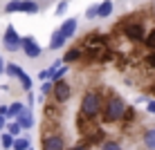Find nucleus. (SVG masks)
<instances>
[{"label": "nucleus", "instance_id": "obj_11", "mask_svg": "<svg viewBox=\"0 0 155 150\" xmlns=\"http://www.w3.org/2000/svg\"><path fill=\"white\" fill-rule=\"evenodd\" d=\"M20 11L25 14H38V5L34 0H20Z\"/></svg>", "mask_w": 155, "mask_h": 150}, {"label": "nucleus", "instance_id": "obj_27", "mask_svg": "<svg viewBox=\"0 0 155 150\" xmlns=\"http://www.w3.org/2000/svg\"><path fill=\"white\" fill-rule=\"evenodd\" d=\"M146 110H148V112H151V114H155V101H151V103H148V105H146Z\"/></svg>", "mask_w": 155, "mask_h": 150}, {"label": "nucleus", "instance_id": "obj_5", "mask_svg": "<svg viewBox=\"0 0 155 150\" xmlns=\"http://www.w3.org/2000/svg\"><path fill=\"white\" fill-rule=\"evenodd\" d=\"M5 49L7 52H18L20 49V36L16 34L14 25H9L7 31H5Z\"/></svg>", "mask_w": 155, "mask_h": 150}, {"label": "nucleus", "instance_id": "obj_18", "mask_svg": "<svg viewBox=\"0 0 155 150\" xmlns=\"http://www.w3.org/2000/svg\"><path fill=\"white\" fill-rule=\"evenodd\" d=\"M5 128H7V132H9V135H12L14 139H16V137L20 135V126H18V123H16V121H14V123H9V126H5Z\"/></svg>", "mask_w": 155, "mask_h": 150}, {"label": "nucleus", "instance_id": "obj_34", "mask_svg": "<svg viewBox=\"0 0 155 150\" xmlns=\"http://www.w3.org/2000/svg\"><path fill=\"white\" fill-rule=\"evenodd\" d=\"M27 150H31V148H27Z\"/></svg>", "mask_w": 155, "mask_h": 150}, {"label": "nucleus", "instance_id": "obj_15", "mask_svg": "<svg viewBox=\"0 0 155 150\" xmlns=\"http://www.w3.org/2000/svg\"><path fill=\"white\" fill-rule=\"evenodd\" d=\"M16 11H20V0H9L5 5V14H16Z\"/></svg>", "mask_w": 155, "mask_h": 150}, {"label": "nucleus", "instance_id": "obj_19", "mask_svg": "<svg viewBox=\"0 0 155 150\" xmlns=\"http://www.w3.org/2000/svg\"><path fill=\"white\" fill-rule=\"evenodd\" d=\"M0 141H2V148H12V143H14V137L9 135V132H2Z\"/></svg>", "mask_w": 155, "mask_h": 150}, {"label": "nucleus", "instance_id": "obj_33", "mask_svg": "<svg viewBox=\"0 0 155 150\" xmlns=\"http://www.w3.org/2000/svg\"><path fill=\"white\" fill-rule=\"evenodd\" d=\"M70 150H85L83 146H74V148H70Z\"/></svg>", "mask_w": 155, "mask_h": 150}, {"label": "nucleus", "instance_id": "obj_8", "mask_svg": "<svg viewBox=\"0 0 155 150\" xmlns=\"http://www.w3.org/2000/svg\"><path fill=\"white\" fill-rule=\"evenodd\" d=\"M124 34H126L130 40H142V38H144V27H142V25H137V23L126 25V27H124Z\"/></svg>", "mask_w": 155, "mask_h": 150}, {"label": "nucleus", "instance_id": "obj_29", "mask_svg": "<svg viewBox=\"0 0 155 150\" xmlns=\"http://www.w3.org/2000/svg\"><path fill=\"white\" fill-rule=\"evenodd\" d=\"M5 126H7V121H5V116H0V132L5 130Z\"/></svg>", "mask_w": 155, "mask_h": 150}, {"label": "nucleus", "instance_id": "obj_22", "mask_svg": "<svg viewBox=\"0 0 155 150\" xmlns=\"http://www.w3.org/2000/svg\"><path fill=\"white\" fill-rule=\"evenodd\" d=\"M85 18H97V5H92V7H88V11H85Z\"/></svg>", "mask_w": 155, "mask_h": 150}, {"label": "nucleus", "instance_id": "obj_17", "mask_svg": "<svg viewBox=\"0 0 155 150\" xmlns=\"http://www.w3.org/2000/svg\"><path fill=\"white\" fill-rule=\"evenodd\" d=\"M25 108H23V103H14V105H9L7 108V116H16V114H20Z\"/></svg>", "mask_w": 155, "mask_h": 150}, {"label": "nucleus", "instance_id": "obj_7", "mask_svg": "<svg viewBox=\"0 0 155 150\" xmlns=\"http://www.w3.org/2000/svg\"><path fill=\"white\" fill-rule=\"evenodd\" d=\"M56 31H58V34H61L65 40H68V38H72L74 31H77V18H68V20H65V23H63Z\"/></svg>", "mask_w": 155, "mask_h": 150}, {"label": "nucleus", "instance_id": "obj_2", "mask_svg": "<svg viewBox=\"0 0 155 150\" xmlns=\"http://www.w3.org/2000/svg\"><path fill=\"white\" fill-rule=\"evenodd\" d=\"M124 112H126V103L119 99V96L108 99V105H106V119H108V121L124 119Z\"/></svg>", "mask_w": 155, "mask_h": 150}, {"label": "nucleus", "instance_id": "obj_31", "mask_svg": "<svg viewBox=\"0 0 155 150\" xmlns=\"http://www.w3.org/2000/svg\"><path fill=\"white\" fill-rule=\"evenodd\" d=\"M148 63H151V65L155 67V52H153V54H151V56H148Z\"/></svg>", "mask_w": 155, "mask_h": 150}, {"label": "nucleus", "instance_id": "obj_21", "mask_svg": "<svg viewBox=\"0 0 155 150\" xmlns=\"http://www.w3.org/2000/svg\"><path fill=\"white\" fill-rule=\"evenodd\" d=\"M77 58H79V52H77V49H70V52H68V54H65V58H63V63L77 61Z\"/></svg>", "mask_w": 155, "mask_h": 150}, {"label": "nucleus", "instance_id": "obj_3", "mask_svg": "<svg viewBox=\"0 0 155 150\" xmlns=\"http://www.w3.org/2000/svg\"><path fill=\"white\" fill-rule=\"evenodd\" d=\"M52 94H54V99L58 101V103H65V101L70 99L72 90H70V85H68V81L58 78V81H54V83H52Z\"/></svg>", "mask_w": 155, "mask_h": 150}, {"label": "nucleus", "instance_id": "obj_20", "mask_svg": "<svg viewBox=\"0 0 155 150\" xmlns=\"http://www.w3.org/2000/svg\"><path fill=\"white\" fill-rule=\"evenodd\" d=\"M5 72H7L9 76H18L20 67H18V65H14V63H9V65H5Z\"/></svg>", "mask_w": 155, "mask_h": 150}, {"label": "nucleus", "instance_id": "obj_26", "mask_svg": "<svg viewBox=\"0 0 155 150\" xmlns=\"http://www.w3.org/2000/svg\"><path fill=\"white\" fill-rule=\"evenodd\" d=\"M41 92H43V94H47V92H52V83H43V88H41Z\"/></svg>", "mask_w": 155, "mask_h": 150}, {"label": "nucleus", "instance_id": "obj_13", "mask_svg": "<svg viewBox=\"0 0 155 150\" xmlns=\"http://www.w3.org/2000/svg\"><path fill=\"white\" fill-rule=\"evenodd\" d=\"M144 143H146L148 150H155V130H146V135H144Z\"/></svg>", "mask_w": 155, "mask_h": 150}, {"label": "nucleus", "instance_id": "obj_24", "mask_svg": "<svg viewBox=\"0 0 155 150\" xmlns=\"http://www.w3.org/2000/svg\"><path fill=\"white\" fill-rule=\"evenodd\" d=\"M65 11H68V0H63V2H58V7H56V14H58V16H63Z\"/></svg>", "mask_w": 155, "mask_h": 150}, {"label": "nucleus", "instance_id": "obj_32", "mask_svg": "<svg viewBox=\"0 0 155 150\" xmlns=\"http://www.w3.org/2000/svg\"><path fill=\"white\" fill-rule=\"evenodd\" d=\"M5 72V61H2V56H0V74Z\"/></svg>", "mask_w": 155, "mask_h": 150}, {"label": "nucleus", "instance_id": "obj_16", "mask_svg": "<svg viewBox=\"0 0 155 150\" xmlns=\"http://www.w3.org/2000/svg\"><path fill=\"white\" fill-rule=\"evenodd\" d=\"M12 148L14 150H27L29 148V141H27V139H14V143H12Z\"/></svg>", "mask_w": 155, "mask_h": 150}, {"label": "nucleus", "instance_id": "obj_28", "mask_svg": "<svg viewBox=\"0 0 155 150\" xmlns=\"http://www.w3.org/2000/svg\"><path fill=\"white\" fill-rule=\"evenodd\" d=\"M0 116H7V105H0Z\"/></svg>", "mask_w": 155, "mask_h": 150}, {"label": "nucleus", "instance_id": "obj_12", "mask_svg": "<svg viewBox=\"0 0 155 150\" xmlns=\"http://www.w3.org/2000/svg\"><path fill=\"white\" fill-rule=\"evenodd\" d=\"M63 43H65V38H63L58 31H54V34H52V40H50V49H58V47H63Z\"/></svg>", "mask_w": 155, "mask_h": 150}, {"label": "nucleus", "instance_id": "obj_1", "mask_svg": "<svg viewBox=\"0 0 155 150\" xmlns=\"http://www.w3.org/2000/svg\"><path fill=\"white\" fill-rule=\"evenodd\" d=\"M99 110H101V96L97 92H88L81 101V116L92 119V116H97Z\"/></svg>", "mask_w": 155, "mask_h": 150}, {"label": "nucleus", "instance_id": "obj_23", "mask_svg": "<svg viewBox=\"0 0 155 150\" xmlns=\"http://www.w3.org/2000/svg\"><path fill=\"white\" fill-rule=\"evenodd\" d=\"M146 45H148V47H151V49H155V29H153V31H151V34H148V36H146Z\"/></svg>", "mask_w": 155, "mask_h": 150}, {"label": "nucleus", "instance_id": "obj_14", "mask_svg": "<svg viewBox=\"0 0 155 150\" xmlns=\"http://www.w3.org/2000/svg\"><path fill=\"white\" fill-rule=\"evenodd\" d=\"M16 78H18V81L20 83H23V90H27V92H29V90H31V78L27 76V74H25L23 72V69H20V72H18V76H16Z\"/></svg>", "mask_w": 155, "mask_h": 150}, {"label": "nucleus", "instance_id": "obj_30", "mask_svg": "<svg viewBox=\"0 0 155 150\" xmlns=\"http://www.w3.org/2000/svg\"><path fill=\"white\" fill-rule=\"evenodd\" d=\"M38 76H41V78H50V69H45V72H41Z\"/></svg>", "mask_w": 155, "mask_h": 150}, {"label": "nucleus", "instance_id": "obj_9", "mask_svg": "<svg viewBox=\"0 0 155 150\" xmlns=\"http://www.w3.org/2000/svg\"><path fill=\"white\" fill-rule=\"evenodd\" d=\"M16 123L20 126V130H29L31 126H34V116H31V112H20V114H16Z\"/></svg>", "mask_w": 155, "mask_h": 150}, {"label": "nucleus", "instance_id": "obj_25", "mask_svg": "<svg viewBox=\"0 0 155 150\" xmlns=\"http://www.w3.org/2000/svg\"><path fill=\"white\" fill-rule=\"evenodd\" d=\"M104 150H121V148L117 146L115 141H108V143H106V146H104Z\"/></svg>", "mask_w": 155, "mask_h": 150}, {"label": "nucleus", "instance_id": "obj_6", "mask_svg": "<svg viewBox=\"0 0 155 150\" xmlns=\"http://www.w3.org/2000/svg\"><path fill=\"white\" fill-rule=\"evenodd\" d=\"M43 150H65V143H63L61 135H45L43 137Z\"/></svg>", "mask_w": 155, "mask_h": 150}, {"label": "nucleus", "instance_id": "obj_4", "mask_svg": "<svg viewBox=\"0 0 155 150\" xmlns=\"http://www.w3.org/2000/svg\"><path fill=\"white\" fill-rule=\"evenodd\" d=\"M20 47H23V52H25L29 58H38V56L43 54L41 45H38L34 38H31V36H25V38H20Z\"/></svg>", "mask_w": 155, "mask_h": 150}, {"label": "nucleus", "instance_id": "obj_10", "mask_svg": "<svg viewBox=\"0 0 155 150\" xmlns=\"http://www.w3.org/2000/svg\"><path fill=\"white\" fill-rule=\"evenodd\" d=\"M113 14V0H104L101 5H97V16L99 18H108Z\"/></svg>", "mask_w": 155, "mask_h": 150}]
</instances>
